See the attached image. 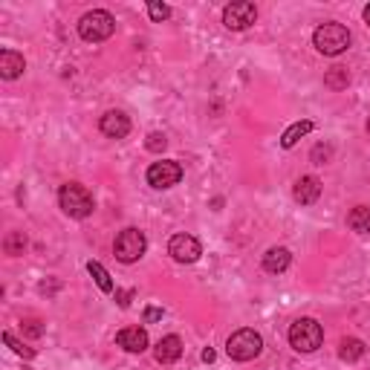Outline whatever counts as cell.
Here are the masks:
<instances>
[{
    "label": "cell",
    "instance_id": "obj_18",
    "mask_svg": "<svg viewBox=\"0 0 370 370\" xmlns=\"http://www.w3.org/2000/svg\"><path fill=\"white\" fill-rule=\"evenodd\" d=\"M312 131V121L310 119H304V121H295V125H289L286 131H284V136H281V145L284 147H292L295 142H298L301 136H307Z\"/></svg>",
    "mask_w": 370,
    "mask_h": 370
},
{
    "label": "cell",
    "instance_id": "obj_17",
    "mask_svg": "<svg viewBox=\"0 0 370 370\" xmlns=\"http://www.w3.org/2000/svg\"><path fill=\"white\" fill-rule=\"evenodd\" d=\"M348 223L359 234H370V206H356L350 211V217H348Z\"/></svg>",
    "mask_w": 370,
    "mask_h": 370
},
{
    "label": "cell",
    "instance_id": "obj_19",
    "mask_svg": "<svg viewBox=\"0 0 370 370\" xmlns=\"http://www.w3.org/2000/svg\"><path fill=\"white\" fill-rule=\"evenodd\" d=\"M87 272L95 278V284H98V289H102V292H113L110 272H107V269H105L102 263H98V260H90V263H87Z\"/></svg>",
    "mask_w": 370,
    "mask_h": 370
},
{
    "label": "cell",
    "instance_id": "obj_5",
    "mask_svg": "<svg viewBox=\"0 0 370 370\" xmlns=\"http://www.w3.org/2000/svg\"><path fill=\"white\" fill-rule=\"evenodd\" d=\"M116 32V20L110 12L105 9H93L87 12L81 20H79V35L90 44H98V41H107L110 35Z\"/></svg>",
    "mask_w": 370,
    "mask_h": 370
},
{
    "label": "cell",
    "instance_id": "obj_1",
    "mask_svg": "<svg viewBox=\"0 0 370 370\" xmlns=\"http://www.w3.org/2000/svg\"><path fill=\"white\" fill-rule=\"evenodd\" d=\"M58 203H61L64 214L76 217V220L90 217V214H93V209H95L93 194H90L81 183H67V185H61V191H58Z\"/></svg>",
    "mask_w": 370,
    "mask_h": 370
},
{
    "label": "cell",
    "instance_id": "obj_2",
    "mask_svg": "<svg viewBox=\"0 0 370 370\" xmlns=\"http://www.w3.org/2000/svg\"><path fill=\"white\" fill-rule=\"evenodd\" d=\"M312 44H315V49L322 55H341L344 49L350 46V32H348V27L330 20V23H322V27L315 29Z\"/></svg>",
    "mask_w": 370,
    "mask_h": 370
},
{
    "label": "cell",
    "instance_id": "obj_9",
    "mask_svg": "<svg viewBox=\"0 0 370 370\" xmlns=\"http://www.w3.org/2000/svg\"><path fill=\"white\" fill-rule=\"evenodd\" d=\"M168 255L174 258L177 263H194L197 258L203 255V246H200V240L191 237V234H174V237H171V243H168Z\"/></svg>",
    "mask_w": 370,
    "mask_h": 370
},
{
    "label": "cell",
    "instance_id": "obj_22",
    "mask_svg": "<svg viewBox=\"0 0 370 370\" xmlns=\"http://www.w3.org/2000/svg\"><path fill=\"white\" fill-rule=\"evenodd\" d=\"M4 341L9 344V348H12L18 356H23V359H32V356H35V350H32V348H23V344H20V341H18L12 333H4Z\"/></svg>",
    "mask_w": 370,
    "mask_h": 370
},
{
    "label": "cell",
    "instance_id": "obj_16",
    "mask_svg": "<svg viewBox=\"0 0 370 370\" xmlns=\"http://www.w3.org/2000/svg\"><path fill=\"white\" fill-rule=\"evenodd\" d=\"M364 356V341L362 338H341L338 344V359L341 362H359Z\"/></svg>",
    "mask_w": 370,
    "mask_h": 370
},
{
    "label": "cell",
    "instance_id": "obj_10",
    "mask_svg": "<svg viewBox=\"0 0 370 370\" xmlns=\"http://www.w3.org/2000/svg\"><path fill=\"white\" fill-rule=\"evenodd\" d=\"M102 133L110 139H125L131 133V119L121 110H110L102 116Z\"/></svg>",
    "mask_w": 370,
    "mask_h": 370
},
{
    "label": "cell",
    "instance_id": "obj_24",
    "mask_svg": "<svg viewBox=\"0 0 370 370\" xmlns=\"http://www.w3.org/2000/svg\"><path fill=\"white\" fill-rule=\"evenodd\" d=\"M165 145H168L165 133H151V136H147V142H145V147H147V151H154V154L165 151Z\"/></svg>",
    "mask_w": 370,
    "mask_h": 370
},
{
    "label": "cell",
    "instance_id": "obj_25",
    "mask_svg": "<svg viewBox=\"0 0 370 370\" xmlns=\"http://www.w3.org/2000/svg\"><path fill=\"white\" fill-rule=\"evenodd\" d=\"M20 327H23V333L32 336V338H38V336L44 333V327H41L38 318H27V322H20Z\"/></svg>",
    "mask_w": 370,
    "mask_h": 370
},
{
    "label": "cell",
    "instance_id": "obj_14",
    "mask_svg": "<svg viewBox=\"0 0 370 370\" xmlns=\"http://www.w3.org/2000/svg\"><path fill=\"white\" fill-rule=\"evenodd\" d=\"M295 200H298L301 206H312L318 197H322V183H318L315 177H301L298 183H295Z\"/></svg>",
    "mask_w": 370,
    "mask_h": 370
},
{
    "label": "cell",
    "instance_id": "obj_15",
    "mask_svg": "<svg viewBox=\"0 0 370 370\" xmlns=\"http://www.w3.org/2000/svg\"><path fill=\"white\" fill-rule=\"evenodd\" d=\"M289 263H292V255H289V249H284V246H275V249H269L263 255V269L266 272H272V275L286 272Z\"/></svg>",
    "mask_w": 370,
    "mask_h": 370
},
{
    "label": "cell",
    "instance_id": "obj_7",
    "mask_svg": "<svg viewBox=\"0 0 370 370\" xmlns=\"http://www.w3.org/2000/svg\"><path fill=\"white\" fill-rule=\"evenodd\" d=\"M255 20H258V9H255V4H249V0H237V4H229L223 9V23L232 32L249 29Z\"/></svg>",
    "mask_w": 370,
    "mask_h": 370
},
{
    "label": "cell",
    "instance_id": "obj_23",
    "mask_svg": "<svg viewBox=\"0 0 370 370\" xmlns=\"http://www.w3.org/2000/svg\"><path fill=\"white\" fill-rule=\"evenodd\" d=\"M147 15H151V20L162 23V20L171 18V6H165V4H147Z\"/></svg>",
    "mask_w": 370,
    "mask_h": 370
},
{
    "label": "cell",
    "instance_id": "obj_11",
    "mask_svg": "<svg viewBox=\"0 0 370 370\" xmlns=\"http://www.w3.org/2000/svg\"><path fill=\"white\" fill-rule=\"evenodd\" d=\"M116 341H119V348L128 350V353H142V350H147V333H145L142 327H125V330H119Z\"/></svg>",
    "mask_w": 370,
    "mask_h": 370
},
{
    "label": "cell",
    "instance_id": "obj_21",
    "mask_svg": "<svg viewBox=\"0 0 370 370\" xmlns=\"http://www.w3.org/2000/svg\"><path fill=\"white\" fill-rule=\"evenodd\" d=\"M23 246H27V237H23V232H15L6 237V255H20Z\"/></svg>",
    "mask_w": 370,
    "mask_h": 370
},
{
    "label": "cell",
    "instance_id": "obj_30",
    "mask_svg": "<svg viewBox=\"0 0 370 370\" xmlns=\"http://www.w3.org/2000/svg\"><path fill=\"white\" fill-rule=\"evenodd\" d=\"M364 23H367V27H370V4L364 6Z\"/></svg>",
    "mask_w": 370,
    "mask_h": 370
},
{
    "label": "cell",
    "instance_id": "obj_13",
    "mask_svg": "<svg viewBox=\"0 0 370 370\" xmlns=\"http://www.w3.org/2000/svg\"><path fill=\"white\" fill-rule=\"evenodd\" d=\"M154 356H157V362H159V364H171V362H177V359L183 356V341H180V336H165V338H159Z\"/></svg>",
    "mask_w": 370,
    "mask_h": 370
},
{
    "label": "cell",
    "instance_id": "obj_12",
    "mask_svg": "<svg viewBox=\"0 0 370 370\" xmlns=\"http://www.w3.org/2000/svg\"><path fill=\"white\" fill-rule=\"evenodd\" d=\"M23 70H27V61H23L20 53H15V49H4L0 53V79L15 81L18 76H23Z\"/></svg>",
    "mask_w": 370,
    "mask_h": 370
},
{
    "label": "cell",
    "instance_id": "obj_8",
    "mask_svg": "<svg viewBox=\"0 0 370 370\" xmlns=\"http://www.w3.org/2000/svg\"><path fill=\"white\" fill-rule=\"evenodd\" d=\"M180 180H183V165L174 159H162L147 168V185H154V188H171Z\"/></svg>",
    "mask_w": 370,
    "mask_h": 370
},
{
    "label": "cell",
    "instance_id": "obj_29",
    "mask_svg": "<svg viewBox=\"0 0 370 370\" xmlns=\"http://www.w3.org/2000/svg\"><path fill=\"white\" fill-rule=\"evenodd\" d=\"M203 362H214V350H211V348L203 350Z\"/></svg>",
    "mask_w": 370,
    "mask_h": 370
},
{
    "label": "cell",
    "instance_id": "obj_27",
    "mask_svg": "<svg viewBox=\"0 0 370 370\" xmlns=\"http://www.w3.org/2000/svg\"><path fill=\"white\" fill-rule=\"evenodd\" d=\"M159 318H162V310H159V307H147V310H145V322H147V324H151V322H159Z\"/></svg>",
    "mask_w": 370,
    "mask_h": 370
},
{
    "label": "cell",
    "instance_id": "obj_31",
    "mask_svg": "<svg viewBox=\"0 0 370 370\" xmlns=\"http://www.w3.org/2000/svg\"><path fill=\"white\" fill-rule=\"evenodd\" d=\"M367 133H370V119H367Z\"/></svg>",
    "mask_w": 370,
    "mask_h": 370
},
{
    "label": "cell",
    "instance_id": "obj_26",
    "mask_svg": "<svg viewBox=\"0 0 370 370\" xmlns=\"http://www.w3.org/2000/svg\"><path fill=\"white\" fill-rule=\"evenodd\" d=\"M131 298H133V289H125V292H116V301H119V307H131Z\"/></svg>",
    "mask_w": 370,
    "mask_h": 370
},
{
    "label": "cell",
    "instance_id": "obj_20",
    "mask_svg": "<svg viewBox=\"0 0 370 370\" xmlns=\"http://www.w3.org/2000/svg\"><path fill=\"white\" fill-rule=\"evenodd\" d=\"M327 87H333V90H341V87H348V81H350V76H348V70L344 67H333L330 72H327Z\"/></svg>",
    "mask_w": 370,
    "mask_h": 370
},
{
    "label": "cell",
    "instance_id": "obj_4",
    "mask_svg": "<svg viewBox=\"0 0 370 370\" xmlns=\"http://www.w3.org/2000/svg\"><path fill=\"white\" fill-rule=\"evenodd\" d=\"M260 350H263V338H260V333H255V330H249V327H243V330L232 333L229 341H226V353H229V359H234V362L258 359Z\"/></svg>",
    "mask_w": 370,
    "mask_h": 370
},
{
    "label": "cell",
    "instance_id": "obj_6",
    "mask_svg": "<svg viewBox=\"0 0 370 370\" xmlns=\"http://www.w3.org/2000/svg\"><path fill=\"white\" fill-rule=\"evenodd\" d=\"M147 249V240L139 229H125V232H119L116 243H113V252L121 263H136Z\"/></svg>",
    "mask_w": 370,
    "mask_h": 370
},
{
    "label": "cell",
    "instance_id": "obj_28",
    "mask_svg": "<svg viewBox=\"0 0 370 370\" xmlns=\"http://www.w3.org/2000/svg\"><path fill=\"white\" fill-rule=\"evenodd\" d=\"M322 157L327 159V157H330V151H327V147H315V151H312V159H318V165H322Z\"/></svg>",
    "mask_w": 370,
    "mask_h": 370
},
{
    "label": "cell",
    "instance_id": "obj_3",
    "mask_svg": "<svg viewBox=\"0 0 370 370\" xmlns=\"http://www.w3.org/2000/svg\"><path fill=\"white\" fill-rule=\"evenodd\" d=\"M324 341V327L315 322V318H298L292 327H289V344L298 353H312L322 348Z\"/></svg>",
    "mask_w": 370,
    "mask_h": 370
}]
</instances>
